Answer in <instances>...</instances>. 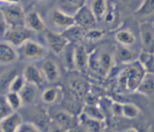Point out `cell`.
I'll return each mask as SVG.
<instances>
[{
    "label": "cell",
    "mask_w": 154,
    "mask_h": 132,
    "mask_svg": "<svg viewBox=\"0 0 154 132\" xmlns=\"http://www.w3.org/2000/svg\"><path fill=\"white\" fill-rule=\"evenodd\" d=\"M105 32L102 29H97V28H90L87 29V32L84 35V40L86 41H96L100 40L104 37Z\"/></svg>",
    "instance_id": "obj_32"
},
{
    "label": "cell",
    "mask_w": 154,
    "mask_h": 132,
    "mask_svg": "<svg viewBox=\"0 0 154 132\" xmlns=\"http://www.w3.org/2000/svg\"><path fill=\"white\" fill-rule=\"evenodd\" d=\"M42 129L36 123L33 122H23L18 128L17 132H38Z\"/></svg>",
    "instance_id": "obj_33"
},
{
    "label": "cell",
    "mask_w": 154,
    "mask_h": 132,
    "mask_svg": "<svg viewBox=\"0 0 154 132\" xmlns=\"http://www.w3.org/2000/svg\"><path fill=\"white\" fill-rule=\"evenodd\" d=\"M119 112L125 118L132 119L139 116L141 110L135 104L124 103L119 104Z\"/></svg>",
    "instance_id": "obj_26"
},
{
    "label": "cell",
    "mask_w": 154,
    "mask_h": 132,
    "mask_svg": "<svg viewBox=\"0 0 154 132\" xmlns=\"http://www.w3.org/2000/svg\"><path fill=\"white\" fill-rule=\"evenodd\" d=\"M87 0H58L57 8L69 14L74 15L86 4Z\"/></svg>",
    "instance_id": "obj_22"
},
{
    "label": "cell",
    "mask_w": 154,
    "mask_h": 132,
    "mask_svg": "<svg viewBox=\"0 0 154 132\" xmlns=\"http://www.w3.org/2000/svg\"><path fill=\"white\" fill-rule=\"evenodd\" d=\"M49 49L39 42L30 39L18 47L20 57L28 61H37L47 56Z\"/></svg>",
    "instance_id": "obj_3"
},
{
    "label": "cell",
    "mask_w": 154,
    "mask_h": 132,
    "mask_svg": "<svg viewBox=\"0 0 154 132\" xmlns=\"http://www.w3.org/2000/svg\"><path fill=\"white\" fill-rule=\"evenodd\" d=\"M86 32H87V28H84L77 24H75L70 28L63 31V32L70 40V42L73 41L78 43L80 40H84Z\"/></svg>",
    "instance_id": "obj_25"
},
{
    "label": "cell",
    "mask_w": 154,
    "mask_h": 132,
    "mask_svg": "<svg viewBox=\"0 0 154 132\" xmlns=\"http://www.w3.org/2000/svg\"><path fill=\"white\" fill-rule=\"evenodd\" d=\"M114 39L117 44L124 46H132L136 43V37L131 30L120 29L114 34Z\"/></svg>",
    "instance_id": "obj_23"
},
{
    "label": "cell",
    "mask_w": 154,
    "mask_h": 132,
    "mask_svg": "<svg viewBox=\"0 0 154 132\" xmlns=\"http://www.w3.org/2000/svg\"><path fill=\"white\" fill-rule=\"evenodd\" d=\"M138 62L146 72L154 74V53L142 50L140 52Z\"/></svg>",
    "instance_id": "obj_27"
},
{
    "label": "cell",
    "mask_w": 154,
    "mask_h": 132,
    "mask_svg": "<svg viewBox=\"0 0 154 132\" xmlns=\"http://www.w3.org/2000/svg\"><path fill=\"white\" fill-rule=\"evenodd\" d=\"M45 39L49 50L56 56L63 53L70 44V40L63 32L48 31L45 34Z\"/></svg>",
    "instance_id": "obj_6"
},
{
    "label": "cell",
    "mask_w": 154,
    "mask_h": 132,
    "mask_svg": "<svg viewBox=\"0 0 154 132\" xmlns=\"http://www.w3.org/2000/svg\"><path fill=\"white\" fill-rule=\"evenodd\" d=\"M22 75L27 82L40 86L46 80L42 68H39L34 64H29L23 70Z\"/></svg>",
    "instance_id": "obj_14"
},
{
    "label": "cell",
    "mask_w": 154,
    "mask_h": 132,
    "mask_svg": "<svg viewBox=\"0 0 154 132\" xmlns=\"http://www.w3.org/2000/svg\"><path fill=\"white\" fill-rule=\"evenodd\" d=\"M5 96L7 101L8 102V104L14 111L22 107L23 105L24 104L20 92L8 91Z\"/></svg>",
    "instance_id": "obj_29"
},
{
    "label": "cell",
    "mask_w": 154,
    "mask_h": 132,
    "mask_svg": "<svg viewBox=\"0 0 154 132\" xmlns=\"http://www.w3.org/2000/svg\"><path fill=\"white\" fill-rule=\"evenodd\" d=\"M90 8L97 19H102L108 11L107 0H92Z\"/></svg>",
    "instance_id": "obj_28"
},
{
    "label": "cell",
    "mask_w": 154,
    "mask_h": 132,
    "mask_svg": "<svg viewBox=\"0 0 154 132\" xmlns=\"http://www.w3.org/2000/svg\"><path fill=\"white\" fill-rule=\"evenodd\" d=\"M139 36L142 50L154 53V22L150 21L141 22Z\"/></svg>",
    "instance_id": "obj_7"
},
{
    "label": "cell",
    "mask_w": 154,
    "mask_h": 132,
    "mask_svg": "<svg viewBox=\"0 0 154 132\" xmlns=\"http://www.w3.org/2000/svg\"><path fill=\"white\" fill-rule=\"evenodd\" d=\"M146 74V70L138 61L126 64L117 77L119 86L127 92H136Z\"/></svg>",
    "instance_id": "obj_1"
},
{
    "label": "cell",
    "mask_w": 154,
    "mask_h": 132,
    "mask_svg": "<svg viewBox=\"0 0 154 132\" xmlns=\"http://www.w3.org/2000/svg\"><path fill=\"white\" fill-rule=\"evenodd\" d=\"M25 26L35 33L42 32L46 29L45 20L36 10H31L26 14Z\"/></svg>",
    "instance_id": "obj_15"
},
{
    "label": "cell",
    "mask_w": 154,
    "mask_h": 132,
    "mask_svg": "<svg viewBox=\"0 0 154 132\" xmlns=\"http://www.w3.org/2000/svg\"><path fill=\"white\" fill-rule=\"evenodd\" d=\"M114 52L116 62L124 64H129L138 61L140 54V52H137L132 46H124L119 44L116 46Z\"/></svg>",
    "instance_id": "obj_8"
},
{
    "label": "cell",
    "mask_w": 154,
    "mask_h": 132,
    "mask_svg": "<svg viewBox=\"0 0 154 132\" xmlns=\"http://www.w3.org/2000/svg\"><path fill=\"white\" fill-rule=\"evenodd\" d=\"M19 58V52L15 49V46L6 40H2L0 44V63L1 64H12L17 61Z\"/></svg>",
    "instance_id": "obj_13"
},
{
    "label": "cell",
    "mask_w": 154,
    "mask_h": 132,
    "mask_svg": "<svg viewBox=\"0 0 154 132\" xmlns=\"http://www.w3.org/2000/svg\"><path fill=\"white\" fill-rule=\"evenodd\" d=\"M36 1H38V2H44V1H46V0H36Z\"/></svg>",
    "instance_id": "obj_38"
},
{
    "label": "cell",
    "mask_w": 154,
    "mask_h": 132,
    "mask_svg": "<svg viewBox=\"0 0 154 132\" xmlns=\"http://www.w3.org/2000/svg\"><path fill=\"white\" fill-rule=\"evenodd\" d=\"M115 62L114 52L96 48L90 53L88 68L95 74L105 77L111 73Z\"/></svg>",
    "instance_id": "obj_2"
},
{
    "label": "cell",
    "mask_w": 154,
    "mask_h": 132,
    "mask_svg": "<svg viewBox=\"0 0 154 132\" xmlns=\"http://www.w3.org/2000/svg\"><path fill=\"white\" fill-rule=\"evenodd\" d=\"M26 81L24 79L23 75L17 74L14 77L12 81L9 85L8 91L16 92H20L23 88H24L25 85L26 84Z\"/></svg>",
    "instance_id": "obj_31"
},
{
    "label": "cell",
    "mask_w": 154,
    "mask_h": 132,
    "mask_svg": "<svg viewBox=\"0 0 154 132\" xmlns=\"http://www.w3.org/2000/svg\"><path fill=\"white\" fill-rule=\"evenodd\" d=\"M13 112H14V110L7 101L5 96H2L1 99H0V116H1V118L12 113Z\"/></svg>",
    "instance_id": "obj_35"
},
{
    "label": "cell",
    "mask_w": 154,
    "mask_h": 132,
    "mask_svg": "<svg viewBox=\"0 0 154 132\" xmlns=\"http://www.w3.org/2000/svg\"><path fill=\"white\" fill-rule=\"evenodd\" d=\"M54 119L58 127L65 129V130L75 127V124H76V120H75L74 116L68 111H57L54 114Z\"/></svg>",
    "instance_id": "obj_19"
},
{
    "label": "cell",
    "mask_w": 154,
    "mask_h": 132,
    "mask_svg": "<svg viewBox=\"0 0 154 132\" xmlns=\"http://www.w3.org/2000/svg\"><path fill=\"white\" fill-rule=\"evenodd\" d=\"M23 118L18 112H13L1 118L0 130L2 132H17Z\"/></svg>",
    "instance_id": "obj_16"
},
{
    "label": "cell",
    "mask_w": 154,
    "mask_h": 132,
    "mask_svg": "<svg viewBox=\"0 0 154 132\" xmlns=\"http://www.w3.org/2000/svg\"><path fill=\"white\" fill-rule=\"evenodd\" d=\"M74 18H75V24L87 29L93 28L96 25L97 21V18L92 11L90 6L87 4L83 6L80 10L77 11V13L74 15Z\"/></svg>",
    "instance_id": "obj_10"
},
{
    "label": "cell",
    "mask_w": 154,
    "mask_h": 132,
    "mask_svg": "<svg viewBox=\"0 0 154 132\" xmlns=\"http://www.w3.org/2000/svg\"><path fill=\"white\" fill-rule=\"evenodd\" d=\"M51 22L54 27L65 31L75 24L74 16L66 13L58 8L54 9L51 14Z\"/></svg>",
    "instance_id": "obj_9"
},
{
    "label": "cell",
    "mask_w": 154,
    "mask_h": 132,
    "mask_svg": "<svg viewBox=\"0 0 154 132\" xmlns=\"http://www.w3.org/2000/svg\"><path fill=\"white\" fill-rule=\"evenodd\" d=\"M20 94L22 97L23 104L28 105L32 104L35 103L39 95L38 86L30 82H26Z\"/></svg>",
    "instance_id": "obj_21"
},
{
    "label": "cell",
    "mask_w": 154,
    "mask_h": 132,
    "mask_svg": "<svg viewBox=\"0 0 154 132\" xmlns=\"http://www.w3.org/2000/svg\"><path fill=\"white\" fill-rule=\"evenodd\" d=\"M69 90L72 97L76 100H81L87 92V84L81 78H74L69 82Z\"/></svg>",
    "instance_id": "obj_20"
},
{
    "label": "cell",
    "mask_w": 154,
    "mask_h": 132,
    "mask_svg": "<svg viewBox=\"0 0 154 132\" xmlns=\"http://www.w3.org/2000/svg\"><path fill=\"white\" fill-rule=\"evenodd\" d=\"M103 19H104V20L107 22V23H111V22H113L114 20V12L108 10V11H107V13L105 14V16L103 17Z\"/></svg>",
    "instance_id": "obj_36"
},
{
    "label": "cell",
    "mask_w": 154,
    "mask_h": 132,
    "mask_svg": "<svg viewBox=\"0 0 154 132\" xmlns=\"http://www.w3.org/2000/svg\"><path fill=\"white\" fill-rule=\"evenodd\" d=\"M17 75V72L14 70H8L5 71V73H2L1 74V86L2 88L5 87L6 88H8L9 85L12 80L14 79L15 76Z\"/></svg>",
    "instance_id": "obj_34"
},
{
    "label": "cell",
    "mask_w": 154,
    "mask_h": 132,
    "mask_svg": "<svg viewBox=\"0 0 154 132\" xmlns=\"http://www.w3.org/2000/svg\"><path fill=\"white\" fill-rule=\"evenodd\" d=\"M35 32L30 30L26 26L11 27L2 36V40H6L13 46L19 47L27 40L32 39Z\"/></svg>",
    "instance_id": "obj_4"
},
{
    "label": "cell",
    "mask_w": 154,
    "mask_h": 132,
    "mask_svg": "<svg viewBox=\"0 0 154 132\" xmlns=\"http://www.w3.org/2000/svg\"><path fill=\"white\" fill-rule=\"evenodd\" d=\"M154 13V0H143L135 14L141 16H148Z\"/></svg>",
    "instance_id": "obj_30"
},
{
    "label": "cell",
    "mask_w": 154,
    "mask_h": 132,
    "mask_svg": "<svg viewBox=\"0 0 154 132\" xmlns=\"http://www.w3.org/2000/svg\"><path fill=\"white\" fill-rule=\"evenodd\" d=\"M45 80L48 82L54 83L60 80L61 74L59 64L53 58H47L42 62L41 66Z\"/></svg>",
    "instance_id": "obj_12"
},
{
    "label": "cell",
    "mask_w": 154,
    "mask_h": 132,
    "mask_svg": "<svg viewBox=\"0 0 154 132\" xmlns=\"http://www.w3.org/2000/svg\"><path fill=\"white\" fill-rule=\"evenodd\" d=\"M79 122L86 130L89 131H100L103 128L102 121L86 112H84L80 116Z\"/></svg>",
    "instance_id": "obj_18"
},
{
    "label": "cell",
    "mask_w": 154,
    "mask_h": 132,
    "mask_svg": "<svg viewBox=\"0 0 154 132\" xmlns=\"http://www.w3.org/2000/svg\"><path fill=\"white\" fill-rule=\"evenodd\" d=\"M90 53L87 52L85 46L77 44L72 50V60L74 68L79 70H86L88 68Z\"/></svg>",
    "instance_id": "obj_11"
},
{
    "label": "cell",
    "mask_w": 154,
    "mask_h": 132,
    "mask_svg": "<svg viewBox=\"0 0 154 132\" xmlns=\"http://www.w3.org/2000/svg\"><path fill=\"white\" fill-rule=\"evenodd\" d=\"M1 15L11 27L25 26L26 13L20 4H6L1 8Z\"/></svg>",
    "instance_id": "obj_5"
},
{
    "label": "cell",
    "mask_w": 154,
    "mask_h": 132,
    "mask_svg": "<svg viewBox=\"0 0 154 132\" xmlns=\"http://www.w3.org/2000/svg\"><path fill=\"white\" fill-rule=\"evenodd\" d=\"M63 96V89L61 87L50 86L46 88L41 94V100L44 104L52 105L57 103Z\"/></svg>",
    "instance_id": "obj_17"
},
{
    "label": "cell",
    "mask_w": 154,
    "mask_h": 132,
    "mask_svg": "<svg viewBox=\"0 0 154 132\" xmlns=\"http://www.w3.org/2000/svg\"><path fill=\"white\" fill-rule=\"evenodd\" d=\"M1 2L5 3L6 4H20L21 0H0Z\"/></svg>",
    "instance_id": "obj_37"
},
{
    "label": "cell",
    "mask_w": 154,
    "mask_h": 132,
    "mask_svg": "<svg viewBox=\"0 0 154 132\" xmlns=\"http://www.w3.org/2000/svg\"><path fill=\"white\" fill-rule=\"evenodd\" d=\"M137 92L145 95L154 94V74L146 72L137 89Z\"/></svg>",
    "instance_id": "obj_24"
}]
</instances>
